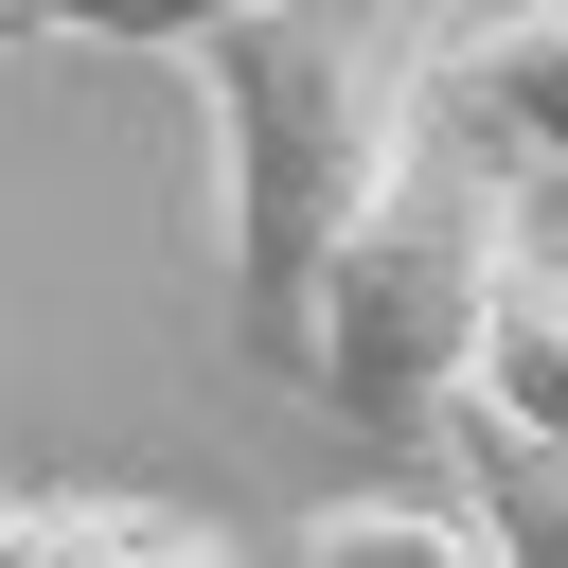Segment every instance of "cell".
<instances>
[{
    "mask_svg": "<svg viewBox=\"0 0 568 568\" xmlns=\"http://www.w3.org/2000/svg\"><path fill=\"white\" fill-rule=\"evenodd\" d=\"M408 71H426V0H284V18L195 36V89H213V266H231V337L266 373L302 337L320 248L408 160Z\"/></svg>",
    "mask_w": 568,
    "mask_h": 568,
    "instance_id": "6da1fadb",
    "label": "cell"
},
{
    "mask_svg": "<svg viewBox=\"0 0 568 568\" xmlns=\"http://www.w3.org/2000/svg\"><path fill=\"white\" fill-rule=\"evenodd\" d=\"M497 266H515V195L408 124V160L373 178V213H355V231L320 248V284H302L284 373H302L355 444H426V426L462 408V355H479Z\"/></svg>",
    "mask_w": 568,
    "mask_h": 568,
    "instance_id": "7a4b0ae2",
    "label": "cell"
},
{
    "mask_svg": "<svg viewBox=\"0 0 568 568\" xmlns=\"http://www.w3.org/2000/svg\"><path fill=\"white\" fill-rule=\"evenodd\" d=\"M408 124H426L444 160H479L497 195H568V0H479V18H426Z\"/></svg>",
    "mask_w": 568,
    "mask_h": 568,
    "instance_id": "3957f363",
    "label": "cell"
},
{
    "mask_svg": "<svg viewBox=\"0 0 568 568\" xmlns=\"http://www.w3.org/2000/svg\"><path fill=\"white\" fill-rule=\"evenodd\" d=\"M462 408L568 462V248L515 231V266H497V302H479V355H462Z\"/></svg>",
    "mask_w": 568,
    "mask_h": 568,
    "instance_id": "277c9868",
    "label": "cell"
},
{
    "mask_svg": "<svg viewBox=\"0 0 568 568\" xmlns=\"http://www.w3.org/2000/svg\"><path fill=\"white\" fill-rule=\"evenodd\" d=\"M18 568H231V532L195 497L89 479V497H18Z\"/></svg>",
    "mask_w": 568,
    "mask_h": 568,
    "instance_id": "5b68a950",
    "label": "cell"
},
{
    "mask_svg": "<svg viewBox=\"0 0 568 568\" xmlns=\"http://www.w3.org/2000/svg\"><path fill=\"white\" fill-rule=\"evenodd\" d=\"M426 444H462V532H479V568H568V462H550V444H515V426H479V408H444Z\"/></svg>",
    "mask_w": 568,
    "mask_h": 568,
    "instance_id": "8992f818",
    "label": "cell"
},
{
    "mask_svg": "<svg viewBox=\"0 0 568 568\" xmlns=\"http://www.w3.org/2000/svg\"><path fill=\"white\" fill-rule=\"evenodd\" d=\"M302 568H479V532H462V497H337V515H302Z\"/></svg>",
    "mask_w": 568,
    "mask_h": 568,
    "instance_id": "52a82bcc",
    "label": "cell"
},
{
    "mask_svg": "<svg viewBox=\"0 0 568 568\" xmlns=\"http://www.w3.org/2000/svg\"><path fill=\"white\" fill-rule=\"evenodd\" d=\"M231 18H284V0H36V36H71V53H195Z\"/></svg>",
    "mask_w": 568,
    "mask_h": 568,
    "instance_id": "ba28073f",
    "label": "cell"
},
{
    "mask_svg": "<svg viewBox=\"0 0 568 568\" xmlns=\"http://www.w3.org/2000/svg\"><path fill=\"white\" fill-rule=\"evenodd\" d=\"M18 36H36V0H0V53H18Z\"/></svg>",
    "mask_w": 568,
    "mask_h": 568,
    "instance_id": "9c48e42d",
    "label": "cell"
},
{
    "mask_svg": "<svg viewBox=\"0 0 568 568\" xmlns=\"http://www.w3.org/2000/svg\"><path fill=\"white\" fill-rule=\"evenodd\" d=\"M0 568H18V479H0Z\"/></svg>",
    "mask_w": 568,
    "mask_h": 568,
    "instance_id": "30bf717a",
    "label": "cell"
}]
</instances>
